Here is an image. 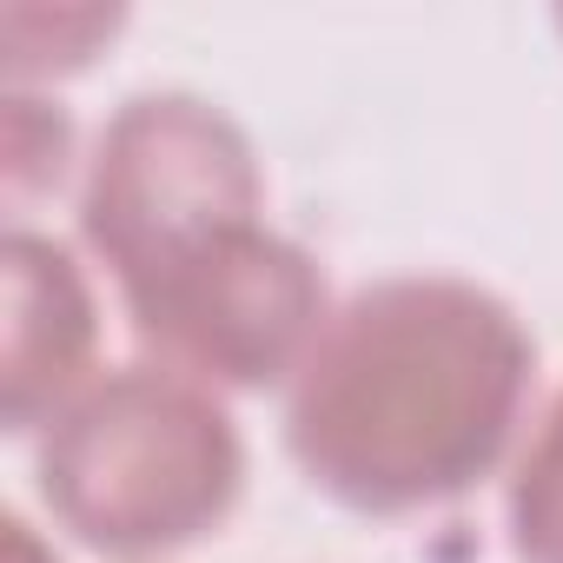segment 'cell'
Segmentation results:
<instances>
[{
	"instance_id": "52a82bcc",
	"label": "cell",
	"mask_w": 563,
	"mask_h": 563,
	"mask_svg": "<svg viewBox=\"0 0 563 563\" xmlns=\"http://www.w3.org/2000/svg\"><path fill=\"white\" fill-rule=\"evenodd\" d=\"M67 159H74L67 113L14 87L8 93V192H14V206L34 192H54L67 179Z\"/></svg>"
},
{
	"instance_id": "5b68a950",
	"label": "cell",
	"mask_w": 563,
	"mask_h": 563,
	"mask_svg": "<svg viewBox=\"0 0 563 563\" xmlns=\"http://www.w3.org/2000/svg\"><path fill=\"white\" fill-rule=\"evenodd\" d=\"M8 339H0V411H8L14 438H41L100 372H93V345H100V306L80 258L34 232L14 225L8 232Z\"/></svg>"
},
{
	"instance_id": "7a4b0ae2",
	"label": "cell",
	"mask_w": 563,
	"mask_h": 563,
	"mask_svg": "<svg viewBox=\"0 0 563 563\" xmlns=\"http://www.w3.org/2000/svg\"><path fill=\"white\" fill-rule=\"evenodd\" d=\"M47 517L100 556H166L212 537L245 490V444L219 391L153 358L100 372L34 444Z\"/></svg>"
},
{
	"instance_id": "8992f818",
	"label": "cell",
	"mask_w": 563,
	"mask_h": 563,
	"mask_svg": "<svg viewBox=\"0 0 563 563\" xmlns=\"http://www.w3.org/2000/svg\"><path fill=\"white\" fill-rule=\"evenodd\" d=\"M504 523H510V556L517 563H563V391L537 418L510 490H504Z\"/></svg>"
},
{
	"instance_id": "ba28073f",
	"label": "cell",
	"mask_w": 563,
	"mask_h": 563,
	"mask_svg": "<svg viewBox=\"0 0 563 563\" xmlns=\"http://www.w3.org/2000/svg\"><path fill=\"white\" fill-rule=\"evenodd\" d=\"M8 563H54V550L41 543V530L27 517H8Z\"/></svg>"
},
{
	"instance_id": "277c9868",
	"label": "cell",
	"mask_w": 563,
	"mask_h": 563,
	"mask_svg": "<svg viewBox=\"0 0 563 563\" xmlns=\"http://www.w3.org/2000/svg\"><path fill=\"white\" fill-rule=\"evenodd\" d=\"M120 306L146 358L199 378L206 391L292 385L332 325L319 258L265 219L212 239L206 252L159 272Z\"/></svg>"
},
{
	"instance_id": "6da1fadb",
	"label": "cell",
	"mask_w": 563,
	"mask_h": 563,
	"mask_svg": "<svg viewBox=\"0 0 563 563\" xmlns=\"http://www.w3.org/2000/svg\"><path fill=\"white\" fill-rule=\"evenodd\" d=\"M537 385L523 319L451 272L358 286L286 385V451L358 517L471 497L517 444Z\"/></svg>"
},
{
	"instance_id": "3957f363",
	"label": "cell",
	"mask_w": 563,
	"mask_h": 563,
	"mask_svg": "<svg viewBox=\"0 0 563 563\" xmlns=\"http://www.w3.org/2000/svg\"><path fill=\"white\" fill-rule=\"evenodd\" d=\"M265 179L232 113L199 93H133L80 173V239L126 292L252 225Z\"/></svg>"
},
{
	"instance_id": "9c48e42d",
	"label": "cell",
	"mask_w": 563,
	"mask_h": 563,
	"mask_svg": "<svg viewBox=\"0 0 563 563\" xmlns=\"http://www.w3.org/2000/svg\"><path fill=\"white\" fill-rule=\"evenodd\" d=\"M556 27H563V14H556Z\"/></svg>"
}]
</instances>
